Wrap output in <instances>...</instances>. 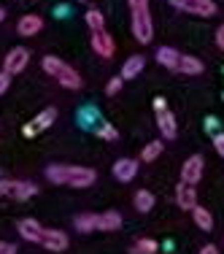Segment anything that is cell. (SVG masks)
<instances>
[{"instance_id":"obj_1","label":"cell","mask_w":224,"mask_h":254,"mask_svg":"<svg viewBox=\"0 0 224 254\" xmlns=\"http://www.w3.org/2000/svg\"><path fill=\"white\" fill-rule=\"evenodd\" d=\"M46 179L57 187H73V190H84V187H92L98 173L92 168L84 165H49L46 168Z\"/></svg>"},{"instance_id":"obj_2","label":"cell","mask_w":224,"mask_h":254,"mask_svg":"<svg viewBox=\"0 0 224 254\" xmlns=\"http://www.w3.org/2000/svg\"><path fill=\"white\" fill-rule=\"evenodd\" d=\"M130 5V27L138 44H151L154 38V22H151L149 0H127Z\"/></svg>"},{"instance_id":"obj_3","label":"cell","mask_w":224,"mask_h":254,"mask_svg":"<svg viewBox=\"0 0 224 254\" xmlns=\"http://www.w3.org/2000/svg\"><path fill=\"white\" fill-rule=\"evenodd\" d=\"M41 68H44V73L54 76L59 84H62L65 89H81V76H78L76 68H70L68 63H62L59 57H54V54H49V57L41 60Z\"/></svg>"},{"instance_id":"obj_4","label":"cell","mask_w":224,"mask_h":254,"mask_svg":"<svg viewBox=\"0 0 224 254\" xmlns=\"http://www.w3.org/2000/svg\"><path fill=\"white\" fill-rule=\"evenodd\" d=\"M78 125H81L84 130L95 132L98 138H103V141H116L119 138V130L100 117L98 108H81V114H78Z\"/></svg>"},{"instance_id":"obj_5","label":"cell","mask_w":224,"mask_h":254,"mask_svg":"<svg viewBox=\"0 0 224 254\" xmlns=\"http://www.w3.org/2000/svg\"><path fill=\"white\" fill-rule=\"evenodd\" d=\"M0 195H8L14 200H30L38 195V187L33 181H16V179H0Z\"/></svg>"},{"instance_id":"obj_6","label":"cell","mask_w":224,"mask_h":254,"mask_svg":"<svg viewBox=\"0 0 224 254\" xmlns=\"http://www.w3.org/2000/svg\"><path fill=\"white\" fill-rule=\"evenodd\" d=\"M173 8L184 11V14H192V16H214L216 14V3L214 0H168Z\"/></svg>"},{"instance_id":"obj_7","label":"cell","mask_w":224,"mask_h":254,"mask_svg":"<svg viewBox=\"0 0 224 254\" xmlns=\"http://www.w3.org/2000/svg\"><path fill=\"white\" fill-rule=\"evenodd\" d=\"M27 63H30V52L22 49V46H16V49H11L8 54H5L3 70H5L8 76H16V73H22V70L27 68Z\"/></svg>"},{"instance_id":"obj_8","label":"cell","mask_w":224,"mask_h":254,"mask_svg":"<svg viewBox=\"0 0 224 254\" xmlns=\"http://www.w3.org/2000/svg\"><path fill=\"white\" fill-rule=\"evenodd\" d=\"M203 165H205L203 157H200V154H192L189 160L181 165V181H184V184L197 187V181L203 179Z\"/></svg>"},{"instance_id":"obj_9","label":"cell","mask_w":224,"mask_h":254,"mask_svg":"<svg viewBox=\"0 0 224 254\" xmlns=\"http://www.w3.org/2000/svg\"><path fill=\"white\" fill-rule=\"evenodd\" d=\"M41 244H44L46 252H65L68 249V235L62 233V230H44V235H41Z\"/></svg>"},{"instance_id":"obj_10","label":"cell","mask_w":224,"mask_h":254,"mask_svg":"<svg viewBox=\"0 0 224 254\" xmlns=\"http://www.w3.org/2000/svg\"><path fill=\"white\" fill-rule=\"evenodd\" d=\"M92 49H95V54L111 60L113 52H116V44H113V38L106 33V30H98V33H92Z\"/></svg>"},{"instance_id":"obj_11","label":"cell","mask_w":224,"mask_h":254,"mask_svg":"<svg viewBox=\"0 0 224 254\" xmlns=\"http://www.w3.org/2000/svg\"><path fill=\"white\" fill-rule=\"evenodd\" d=\"M41 30H44V19H41L38 14H25L19 22H16V33L25 35V38H33V35H38Z\"/></svg>"},{"instance_id":"obj_12","label":"cell","mask_w":224,"mask_h":254,"mask_svg":"<svg viewBox=\"0 0 224 254\" xmlns=\"http://www.w3.org/2000/svg\"><path fill=\"white\" fill-rule=\"evenodd\" d=\"M113 176H116L122 184L132 181L138 176V160H130V157H122V160L113 162Z\"/></svg>"},{"instance_id":"obj_13","label":"cell","mask_w":224,"mask_h":254,"mask_svg":"<svg viewBox=\"0 0 224 254\" xmlns=\"http://www.w3.org/2000/svg\"><path fill=\"white\" fill-rule=\"evenodd\" d=\"M175 203H178V208L192 211L197 205V190L192 184H184V181H181V184L175 187Z\"/></svg>"},{"instance_id":"obj_14","label":"cell","mask_w":224,"mask_h":254,"mask_svg":"<svg viewBox=\"0 0 224 254\" xmlns=\"http://www.w3.org/2000/svg\"><path fill=\"white\" fill-rule=\"evenodd\" d=\"M157 127H160L162 138H175V132H178V125H175L173 111H168V108L157 111Z\"/></svg>"},{"instance_id":"obj_15","label":"cell","mask_w":224,"mask_h":254,"mask_svg":"<svg viewBox=\"0 0 224 254\" xmlns=\"http://www.w3.org/2000/svg\"><path fill=\"white\" fill-rule=\"evenodd\" d=\"M16 230H19V235H22L25 241H30V244H41V235H44V227H41L35 219H19V225H16Z\"/></svg>"},{"instance_id":"obj_16","label":"cell","mask_w":224,"mask_h":254,"mask_svg":"<svg viewBox=\"0 0 224 254\" xmlns=\"http://www.w3.org/2000/svg\"><path fill=\"white\" fill-rule=\"evenodd\" d=\"M146 68V57H143V54H132L130 60H124V65H122V76L124 81L127 78H135V76H141V70Z\"/></svg>"},{"instance_id":"obj_17","label":"cell","mask_w":224,"mask_h":254,"mask_svg":"<svg viewBox=\"0 0 224 254\" xmlns=\"http://www.w3.org/2000/svg\"><path fill=\"white\" fill-rule=\"evenodd\" d=\"M178 60H181V52H175L173 46H160L157 49V63L168 70H175L178 68Z\"/></svg>"},{"instance_id":"obj_18","label":"cell","mask_w":224,"mask_h":254,"mask_svg":"<svg viewBox=\"0 0 224 254\" xmlns=\"http://www.w3.org/2000/svg\"><path fill=\"white\" fill-rule=\"evenodd\" d=\"M119 227H122V216L116 211H103V214H98V230H103V233H116Z\"/></svg>"},{"instance_id":"obj_19","label":"cell","mask_w":224,"mask_h":254,"mask_svg":"<svg viewBox=\"0 0 224 254\" xmlns=\"http://www.w3.org/2000/svg\"><path fill=\"white\" fill-rule=\"evenodd\" d=\"M178 73H186V76H200L203 73V60H197V57H192V54H181V60H178Z\"/></svg>"},{"instance_id":"obj_20","label":"cell","mask_w":224,"mask_h":254,"mask_svg":"<svg viewBox=\"0 0 224 254\" xmlns=\"http://www.w3.org/2000/svg\"><path fill=\"white\" fill-rule=\"evenodd\" d=\"M192 219H195V225L200 230H205V233L214 230V216H211V211L203 208V205H195V208H192Z\"/></svg>"},{"instance_id":"obj_21","label":"cell","mask_w":224,"mask_h":254,"mask_svg":"<svg viewBox=\"0 0 224 254\" xmlns=\"http://www.w3.org/2000/svg\"><path fill=\"white\" fill-rule=\"evenodd\" d=\"M73 225L78 233H92V230H98V214H78Z\"/></svg>"},{"instance_id":"obj_22","label":"cell","mask_w":224,"mask_h":254,"mask_svg":"<svg viewBox=\"0 0 224 254\" xmlns=\"http://www.w3.org/2000/svg\"><path fill=\"white\" fill-rule=\"evenodd\" d=\"M132 203H135V208L141 211V214H146V211L154 208V195H151L149 190H138L135 197H132Z\"/></svg>"},{"instance_id":"obj_23","label":"cell","mask_w":224,"mask_h":254,"mask_svg":"<svg viewBox=\"0 0 224 254\" xmlns=\"http://www.w3.org/2000/svg\"><path fill=\"white\" fill-rule=\"evenodd\" d=\"M160 249V244H157L154 238H138L135 244L130 246V254H154Z\"/></svg>"},{"instance_id":"obj_24","label":"cell","mask_w":224,"mask_h":254,"mask_svg":"<svg viewBox=\"0 0 224 254\" xmlns=\"http://www.w3.org/2000/svg\"><path fill=\"white\" fill-rule=\"evenodd\" d=\"M54 119H57V108H44V111L33 119V125L38 127V130H49L54 125Z\"/></svg>"},{"instance_id":"obj_25","label":"cell","mask_w":224,"mask_h":254,"mask_svg":"<svg viewBox=\"0 0 224 254\" xmlns=\"http://www.w3.org/2000/svg\"><path fill=\"white\" fill-rule=\"evenodd\" d=\"M162 149H165V143H162V141L146 143V146H143V152H141V160H143V162H154L157 157L162 154Z\"/></svg>"},{"instance_id":"obj_26","label":"cell","mask_w":224,"mask_h":254,"mask_svg":"<svg viewBox=\"0 0 224 254\" xmlns=\"http://www.w3.org/2000/svg\"><path fill=\"white\" fill-rule=\"evenodd\" d=\"M87 27L92 30V33H98V30L106 27V16H103V11H98V8L87 11Z\"/></svg>"},{"instance_id":"obj_27","label":"cell","mask_w":224,"mask_h":254,"mask_svg":"<svg viewBox=\"0 0 224 254\" xmlns=\"http://www.w3.org/2000/svg\"><path fill=\"white\" fill-rule=\"evenodd\" d=\"M122 84H124V78H122V76L108 78V84H106V95H108V98H111V95H119V92H122Z\"/></svg>"},{"instance_id":"obj_28","label":"cell","mask_w":224,"mask_h":254,"mask_svg":"<svg viewBox=\"0 0 224 254\" xmlns=\"http://www.w3.org/2000/svg\"><path fill=\"white\" fill-rule=\"evenodd\" d=\"M214 149L219 157H224V132H214Z\"/></svg>"},{"instance_id":"obj_29","label":"cell","mask_w":224,"mask_h":254,"mask_svg":"<svg viewBox=\"0 0 224 254\" xmlns=\"http://www.w3.org/2000/svg\"><path fill=\"white\" fill-rule=\"evenodd\" d=\"M216 49H222V52H224V25L216 27Z\"/></svg>"},{"instance_id":"obj_30","label":"cell","mask_w":224,"mask_h":254,"mask_svg":"<svg viewBox=\"0 0 224 254\" xmlns=\"http://www.w3.org/2000/svg\"><path fill=\"white\" fill-rule=\"evenodd\" d=\"M0 254H16V246L8 241H0Z\"/></svg>"},{"instance_id":"obj_31","label":"cell","mask_w":224,"mask_h":254,"mask_svg":"<svg viewBox=\"0 0 224 254\" xmlns=\"http://www.w3.org/2000/svg\"><path fill=\"white\" fill-rule=\"evenodd\" d=\"M8 84H11V76L3 70V73H0V95H3L5 89H8Z\"/></svg>"},{"instance_id":"obj_32","label":"cell","mask_w":224,"mask_h":254,"mask_svg":"<svg viewBox=\"0 0 224 254\" xmlns=\"http://www.w3.org/2000/svg\"><path fill=\"white\" fill-rule=\"evenodd\" d=\"M197 254H219V249H216L214 244H205V246H203V249H200Z\"/></svg>"},{"instance_id":"obj_33","label":"cell","mask_w":224,"mask_h":254,"mask_svg":"<svg viewBox=\"0 0 224 254\" xmlns=\"http://www.w3.org/2000/svg\"><path fill=\"white\" fill-rule=\"evenodd\" d=\"M22 132H25V138H33L35 132H38V127H35V125H25V130H22Z\"/></svg>"},{"instance_id":"obj_34","label":"cell","mask_w":224,"mask_h":254,"mask_svg":"<svg viewBox=\"0 0 224 254\" xmlns=\"http://www.w3.org/2000/svg\"><path fill=\"white\" fill-rule=\"evenodd\" d=\"M154 108H157V111H162V108H168L165 98H154Z\"/></svg>"},{"instance_id":"obj_35","label":"cell","mask_w":224,"mask_h":254,"mask_svg":"<svg viewBox=\"0 0 224 254\" xmlns=\"http://www.w3.org/2000/svg\"><path fill=\"white\" fill-rule=\"evenodd\" d=\"M214 127H216V119H214V117H208V119H205V130L214 132Z\"/></svg>"},{"instance_id":"obj_36","label":"cell","mask_w":224,"mask_h":254,"mask_svg":"<svg viewBox=\"0 0 224 254\" xmlns=\"http://www.w3.org/2000/svg\"><path fill=\"white\" fill-rule=\"evenodd\" d=\"M5 19V8H0V22H3Z\"/></svg>"},{"instance_id":"obj_37","label":"cell","mask_w":224,"mask_h":254,"mask_svg":"<svg viewBox=\"0 0 224 254\" xmlns=\"http://www.w3.org/2000/svg\"><path fill=\"white\" fill-rule=\"evenodd\" d=\"M78 3H84V0H78Z\"/></svg>"}]
</instances>
